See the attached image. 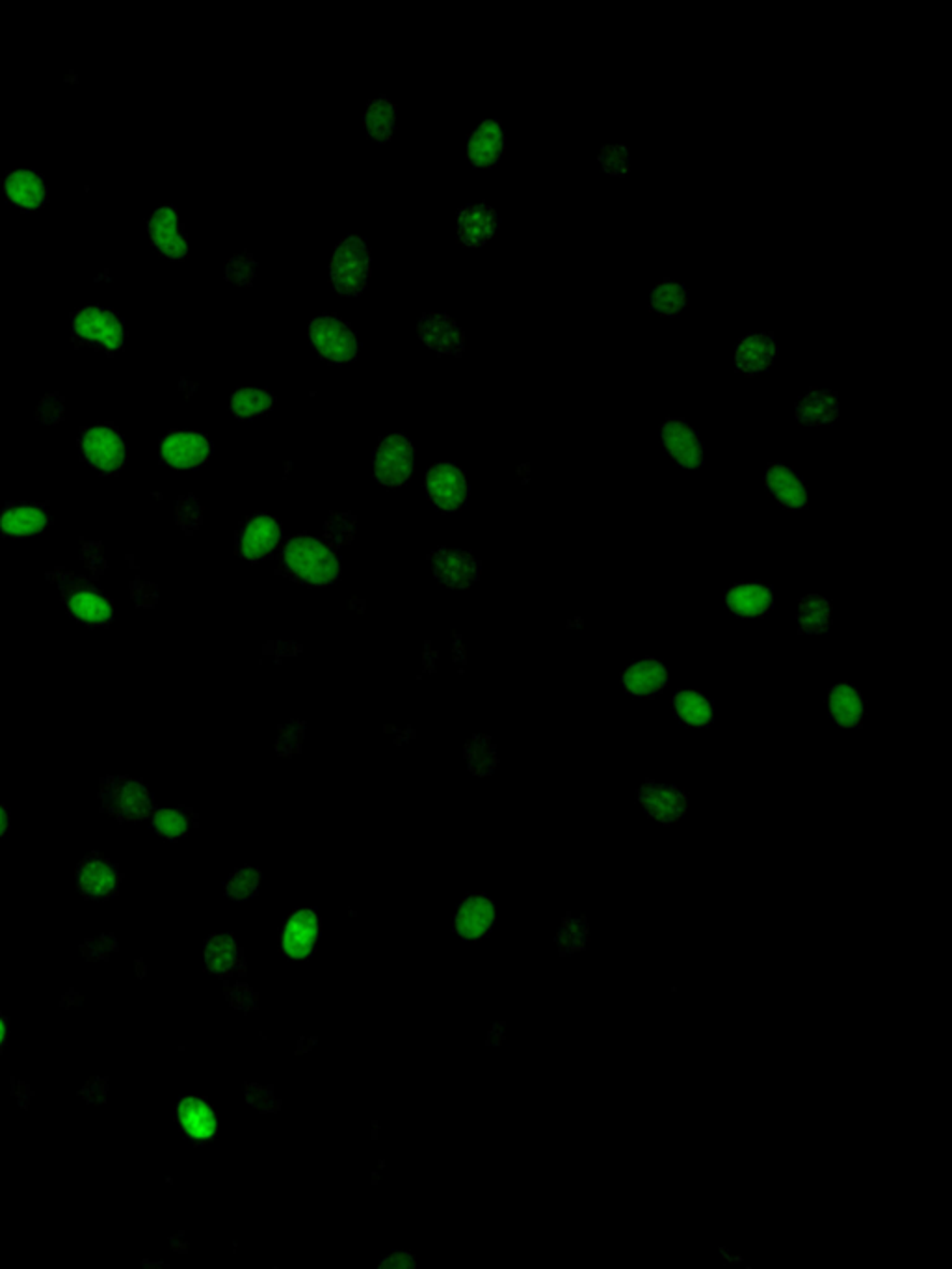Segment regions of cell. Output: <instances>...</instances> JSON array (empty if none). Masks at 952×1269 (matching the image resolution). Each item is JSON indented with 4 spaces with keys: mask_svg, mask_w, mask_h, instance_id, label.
<instances>
[{
    "mask_svg": "<svg viewBox=\"0 0 952 1269\" xmlns=\"http://www.w3.org/2000/svg\"><path fill=\"white\" fill-rule=\"evenodd\" d=\"M283 560L292 575L313 585H329L341 573V566L334 552L317 538L306 535L291 538L287 542Z\"/></svg>",
    "mask_w": 952,
    "mask_h": 1269,
    "instance_id": "obj_1",
    "label": "cell"
},
{
    "mask_svg": "<svg viewBox=\"0 0 952 1269\" xmlns=\"http://www.w3.org/2000/svg\"><path fill=\"white\" fill-rule=\"evenodd\" d=\"M309 339L322 360L329 363L354 362L357 356V341L354 332L332 315L317 317L309 324Z\"/></svg>",
    "mask_w": 952,
    "mask_h": 1269,
    "instance_id": "obj_4",
    "label": "cell"
},
{
    "mask_svg": "<svg viewBox=\"0 0 952 1269\" xmlns=\"http://www.w3.org/2000/svg\"><path fill=\"white\" fill-rule=\"evenodd\" d=\"M177 1117L182 1131L197 1141H205L216 1134V1119L213 1109L197 1098H185L177 1106Z\"/></svg>",
    "mask_w": 952,
    "mask_h": 1269,
    "instance_id": "obj_30",
    "label": "cell"
},
{
    "mask_svg": "<svg viewBox=\"0 0 952 1269\" xmlns=\"http://www.w3.org/2000/svg\"><path fill=\"white\" fill-rule=\"evenodd\" d=\"M47 525H49V512L42 505H34V502L8 505L0 514V535H4V537H34L38 533L47 529Z\"/></svg>",
    "mask_w": 952,
    "mask_h": 1269,
    "instance_id": "obj_21",
    "label": "cell"
},
{
    "mask_svg": "<svg viewBox=\"0 0 952 1269\" xmlns=\"http://www.w3.org/2000/svg\"><path fill=\"white\" fill-rule=\"evenodd\" d=\"M106 812L119 821L146 819L153 809V797L146 786L131 778H106L101 789Z\"/></svg>",
    "mask_w": 952,
    "mask_h": 1269,
    "instance_id": "obj_3",
    "label": "cell"
},
{
    "mask_svg": "<svg viewBox=\"0 0 952 1269\" xmlns=\"http://www.w3.org/2000/svg\"><path fill=\"white\" fill-rule=\"evenodd\" d=\"M149 235L155 248L170 259H181L187 256L188 245L182 231L177 210L172 207H160L149 218Z\"/></svg>",
    "mask_w": 952,
    "mask_h": 1269,
    "instance_id": "obj_19",
    "label": "cell"
},
{
    "mask_svg": "<svg viewBox=\"0 0 952 1269\" xmlns=\"http://www.w3.org/2000/svg\"><path fill=\"white\" fill-rule=\"evenodd\" d=\"M395 119H397L395 105L387 98H378L370 101L367 106L363 123H365L370 138L378 144H385V142H390L393 131H395Z\"/></svg>",
    "mask_w": 952,
    "mask_h": 1269,
    "instance_id": "obj_32",
    "label": "cell"
},
{
    "mask_svg": "<svg viewBox=\"0 0 952 1269\" xmlns=\"http://www.w3.org/2000/svg\"><path fill=\"white\" fill-rule=\"evenodd\" d=\"M639 802L647 816L662 825L677 823L687 812L688 799L675 786L646 782L639 789Z\"/></svg>",
    "mask_w": 952,
    "mask_h": 1269,
    "instance_id": "obj_12",
    "label": "cell"
},
{
    "mask_svg": "<svg viewBox=\"0 0 952 1269\" xmlns=\"http://www.w3.org/2000/svg\"><path fill=\"white\" fill-rule=\"evenodd\" d=\"M413 471V446L400 434L390 436L375 453V475L385 486H400Z\"/></svg>",
    "mask_w": 952,
    "mask_h": 1269,
    "instance_id": "obj_9",
    "label": "cell"
},
{
    "mask_svg": "<svg viewBox=\"0 0 952 1269\" xmlns=\"http://www.w3.org/2000/svg\"><path fill=\"white\" fill-rule=\"evenodd\" d=\"M672 705H674L675 717L690 728H705L713 720V704H711L709 698L698 690L675 692Z\"/></svg>",
    "mask_w": 952,
    "mask_h": 1269,
    "instance_id": "obj_31",
    "label": "cell"
},
{
    "mask_svg": "<svg viewBox=\"0 0 952 1269\" xmlns=\"http://www.w3.org/2000/svg\"><path fill=\"white\" fill-rule=\"evenodd\" d=\"M8 825H10V817H8L6 808L0 804V837L6 834Z\"/></svg>",
    "mask_w": 952,
    "mask_h": 1269,
    "instance_id": "obj_43",
    "label": "cell"
},
{
    "mask_svg": "<svg viewBox=\"0 0 952 1269\" xmlns=\"http://www.w3.org/2000/svg\"><path fill=\"white\" fill-rule=\"evenodd\" d=\"M726 606L737 618H763L774 608V594L763 583H737L726 594Z\"/></svg>",
    "mask_w": 952,
    "mask_h": 1269,
    "instance_id": "obj_20",
    "label": "cell"
},
{
    "mask_svg": "<svg viewBox=\"0 0 952 1269\" xmlns=\"http://www.w3.org/2000/svg\"><path fill=\"white\" fill-rule=\"evenodd\" d=\"M419 335L428 349L441 354H459L464 349V335L446 315H426L419 324Z\"/></svg>",
    "mask_w": 952,
    "mask_h": 1269,
    "instance_id": "obj_22",
    "label": "cell"
},
{
    "mask_svg": "<svg viewBox=\"0 0 952 1269\" xmlns=\"http://www.w3.org/2000/svg\"><path fill=\"white\" fill-rule=\"evenodd\" d=\"M413 1266H415L413 1256L408 1253H395L382 1263V1268H413Z\"/></svg>",
    "mask_w": 952,
    "mask_h": 1269,
    "instance_id": "obj_42",
    "label": "cell"
},
{
    "mask_svg": "<svg viewBox=\"0 0 952 1269\" xmlns=\"http://www.w3.org/2000/svg\"><path fill=\"white\" fill-rule=\"evenodd\" d=\"M765 484L774 499L783 509H807L809 501H807L806 482L793 468H789L786 464H779V462H772L766 468Z\"/></svg>",
    "mask_w": 952,
    "mask_h": 1269,
    "instance_id": "obj_15",
    "label": "cell"
},
{
    "mask_svg": "<svg viewBox=\"0 0 952 1269\" xmlns=\"http://www.w3.org/2000/svg\"><path fill=\"white\" fill-rule=\"evenodd\" d=\"M827 712L841 728H860L865 715V700L854 685L839 684L830 689Z\"/></svg>",
    "mask_w": 952,
    "mask_h": 1269,
    "instance_id": "obj_26",
    "label": "cell"
},
{
    "mask_svg": "<svg viewBox=\"0 0 952 1269\" xmlns=\"http://www.w3.org/2000/svg\"><path fill=\"white\" fill-rule=\"evenodd\" d=\"M426 492L439 509L454 512L466 502L469 494L466 475L451 462H439L426 475Z\"/></svg>",
    "mask_w": 952,
    "mask_h": 1269,
    "instance_id": "obj_11",
    "label": "cell"
},
{
    "mask_svg": "<svg viewBox=\"0 0 952 1269\" xmlns=\"http://www.w3.org/2000/svg\"><path fill=\"white\" fill-rule=\"evenodd\" d=\"M839 415V395L832 390H809L796 403V419L802 425H830L837 421Z\"/></svg>",
    "mask_w": 952,
    "mask_h": 1269,
    "instance_id": "obj_24",
    "label": "cell"
},
{
    "mask_svg": "<svg viewBox=\"0 0 952 1269\" xmlns=\"http://www.w3.org/2000/svg\"><path fill=\"white\" fill-rule=\"evenodd\" d=\"M4 190L10 202L23 210L40 209L49 198L47 185L43 183L40 174L30 170H17L8 175Z\"/></svg>",
    "mask_w": 952,
    "mask_h": 1269,
    "instance_id": "obj_23",
    "label": "cell"
},
{
    "mask_svg": "<svg viewBox=\"0 0 952 1269\" xmlns=\"http://www.w3.org/2000/svg\"><path fill=\"white\" fill-rule=\"evenodd\" d=\"M118 886V873L106 860L86 858L78 867V888L90 900L108 898Z\"/></svg>",
    "mask_w": 952,
    "mask_h": 1269,
    "instance_id": "obj_28",
    "label": "cell"
},
{
    "mask_svg": "<svg viewBox=\"0 0 952 1269\" xmlns=\"http://www.w3.org/2000/svg\"><path fill=\"white\" fill-rule=\"evenodd\" d=\"M153 829L167 840H179L188 832V817L179 809H160L155 814Z\"/></svg>",
    "mask_w": 952,
    "mask_h": 1269,
    "instance_id": "obj_38",
    "label": "cell"
},
{
    "mask_svg": "<svg viewBox=\"0 0 952 1269\" xmlns=\"http://www.w3.org/2000/svg\"><path fill=\"white\" fill-rule=\"evenodd\" d=\"M590 944V921L586 916H566L556 935L562 956H577Z\"/></svg>",
    "mask_w": 952,
    "mask_h": 1269,
    "instance_id": "obj_33",
    "label": "cell"
},
{
    "mask_svg": "<svg viewBox=\"0 0 952 1269\" xmlns=\"http://www.w3.org/2000/svg\"><path fill=\"white\" fill-rule=\"evenodd\" d=\"M4 1035H6V1025H4V1022H2V1019H0V1045H2V1040H4Z\"/></svg>",
    "mask_w": 952,
    "mask_h": 1269,
    "instance_id": "obj_44",
    "label": "cell"
},
{
    "mask_svg": "<svg viewBox=\"0 0 952 1269\" xmlns=\"http://www.w3.org/2000/svg\"><path fill=\"white\" fill-rule=\"evenodd\" d=\"M80 451L86 462L103 473H114L126 464V446L112 426H93L80 436Z\"/></svg>",
    "mask_w": 952,
    "mask_h": 1269,
    "instance_id": "obj_6",
    "label": "cell"
},
{
    "mask_svg": "<svg viewBox=\"0 0 952 1269\" xmlns=\"http://www.w3.org/2000/svg\"><path fill=\"white\" fill-rule=\"evenodd\" d=\"M272 406H274V397L270 393L265 390H255V388L235 391L231 397V412L238 419L258 418V415L270 412Z\"/></svg>",
    "mask_w": 952,
    "mask_h": 1269,
    "instance_id": "obj_36",
    "label": "cell"
},
{
    "mask_svg": "<svg viewBox=\"0 0 952 1269\" xmlns=\"http://www.w3.org/2000/svg\"><path fill=\"white\" fill-rule=\"evenodd\" d=\"M319 936V920L313 910H298L287 921L283 931V949L292 959H306L314 948Z\"/></svg>",
    "mask_w": 952,
    "mask_h": 1269,
    "instance_id": "obj_25",
    "label": "cell"
},
{
    "mask_svg": "<svg viewBox=\"0 0 952 1269\" xmlns=\"http://www.w3.org/2000/svg\"><path fill=\"white\" fill-rule=\"evenodd\" d=\"M499 230V217L489 205L479 203L469 205L458 213V238L467 248H480L486 245Z\"/></svg>",
    "mask_w": 952,
    "mask_h": 1269,
    "instance_id": "obj_18",
    "label": "cell"
},
{
    "mask_svg": "<svg viewBox=\"0 0 952 1269\" xmlns=\"http://www.w3.org/2000/svg\"><path fill=\"white\" fill-rule=\"evenodd\" d=\"M73 330L84 341L103 349L118 350L123 345V324L119 317L103 307H84L73 315Z\"/></svg>",
    "mask_w": 952,
    "mask_h": 1269,
    "instance_id": "obj_8",
    "label": "cell"
},
{
    "mask_svg": "<svg viewBox=\"0 0 952 1269\" xmlns=\"http://www.w3.org/2000/svg\"><path fill=\"white\" fill-rule=\"evenodd\" d=\"M494 903L484 895H473L462 903L456 916V931L462 938H480L494 925Z\"/></svg>",
    "mask_w": 952,
    "mask_h": 1269,
    "instance_id": "obj_27",
    "label": "cell"
},
{
    "mask_svg": "<svg viewBox=\"0 0 952 1269\" xmlns=\"http://www.w3.org/2000/svg\"><path fill=\"white\" fill-rule=\"evenodd\" d=\"M507 138L502 131L501 121L486 119L482 121L473 134L467 140V161L474 167H494L501 161L504 154Z\"/></svg>",
    "mask_w": 952,
    "mask_h": 1269,
    "instance_id": "obj_14",
    "label": "cell"
},
{
    "mask_svg": "<svg viewBox=\"0 0 952 1269\" xmlns=\"http://www.w3.org/2000/svg\"><path fill=\"white\" fill-rule=\"evenodd\" d=\"M70 614L86 626H106L112 621L111 601L96 586L80 578L62 575L58 580Z\"/></svg>",
    "mask_w": 952,
    "mask_h": 1269,
    "instance_id": "obj_5",
    "label": "cell"
},
{
    "mask_svg": "<svg viewBox=\"0 0 952 1269\" xmlns=\"http://www.w3.org/2000/svg\"><path fill=\"white\" fill-rule=\"evenodd\" d=\"M715 1253L716 1258H718V1260H720V1263H722L726 1268L753 1269V1266H750L748 1260H746V1256H744L743 1253L735 1251V1249L730 1248V1245H716Z\"/></svg>",
    "mask_w": 952,
    "mask_h": 1269,
    "instance_id": "obj_41",
    "label": "cell"
},
{
    "mask_svg": "<svg viewBox=\"0 0 952 1269\" xmlns=\"http://www.w3.org/2000/svg\"><path fill=\"white\" fill-rule=\"evenodd\" d=\"M664 451L675 466L698 469L703 466V443L700 436L682 418H668L661 428Z\"/></svg>",
    "mask_w": 952,
    "mask_h": 1269,
    "instance_id": "obj_7",
    "label": "cell"
},
{
    "mask_svg": "<svg viewBox=\"0 0 952 1269\" xmlns=\"http://www.w3.org/2000/svg\"><path fill=\"white\" fill-rule=\"evenodd\" d=\"M688 306V289L677 281L664 279L651 291V311L662 317H677Z\"/></svg>",
    "mask_w": 952,
    "mask_h": 1269,
    "instance_id": "obj_35",
    "label": "cell"
},
{
    "mask_svg": "<svg viewBox=\"0 0 952 1269\" xmlns=\"http://www.w3.org/2000/svg\"><path fill=\"white\" fill-rule=\"evenodd\" d=\"M599 162L605 170L606 174L612 177H624L629 172L631 166V155H629V147L626 146H609L599 155Z\"/></svg>",
    "mask_w": 952,
    "mask_h": 1269,
    "instance_id": "obj_40",
    "label": "cell"
},
{
    "mask_svg": "<svg viewBox=\"0 0 952 1269\" xmlns=\"http://www.w3.org/2000/svg\"><path fill=\"white\" fill-rule=\"evenodd\" d=\"M479 573V563L467 553L441 552L436 560V575L449 586H469Z\"/></svg>",
    "mask_w": 952,
    "mask_h": 1269,
    "instance_id": "obj_29",
    "label": "cell"
},
{
    "mask_svg": "<svg viewBox=\"0 0 952 1269\" xmlns=\"http://www.w3.org/2000/svg\"><path fill=\"white\" fill-rule=\"evenodd\" d=\"M259 880L261 877L255 870L243 867L237 873H233V877L228 883V895L237 901L248 900L258 892Z\"/></svg>",
    "mask_w": 952,
    "mask_h": 1269,
    "instance_id": "obj_39",
    "label": "cell"
},
{
    "mask_svg": "<svg viewBox=\"0 0 952 1269\" xmlns=\"http://www.w3.org/2000/svg\"><path fill=\"white\" fill-rule=\"evenodd\" d=\"M832 606L822 596H806L800 601L799 628L800 633L820 634L830 629Z\"/></svg>",
    "mask_w": 952,
    "mask_h": 1269,
    "instance_id": "obj_34",
    "label": "cell"
},
{
    "mask_svg": "<svg viewBox=\"0 0 952 1269\" xmlns=\"http://www.w3.org/2000/svg\"><path fill=\"white\" fill-rule=\"evenodd\" d=\"M160 456L172 468H200L209 461L210 443L203 434L174 431L160 443Z\"/></svg>",
    "mask_w": 952,
    "mask_h": 1269,
    "instance_id": "obj_10",
    "label": "cell"
},
{
    "mask_svg": "<svg viewBox=\"0 0 952 1269\" xmlns=\"http://www.w3.org/2000/svg\"><path fill=\"white\" fill-rule=\"evenodd\" d=\"M279 537H281V529H279L278 520L266 516V514L250 517L238 533V553L251 563H255V560L268 557L276 550Z\"/></svg>",
    "mask_w": 952,
    "mask_h": 1269,
    "instance_id": "obj_13",
    "label": "cell"
},
{
    "mask_svg": "<svg viewBox=\"0 0 952 1269\" xmlns=\"http://www.w3.org/2000/svg\"><path fill=\"white\" fill-rule=\"evenodd\" d=\"M329 278L335 291L347 298L360 296L365 291L370 278V251L363 238H342L335 246Z\"/></svg>",
    "mask_w": 952,
    "mask_h": 1269,
    "instance_id": "obj_2",
    "label": "cell"
},
{
    "mask_svg": "<svg viewBox=\"0 0 952 1269\" xmlns=\"http://www.w3.org/2000/svg\"><path fill=\"white\" fill-rule=\"evenodd\" d=\"M778 352V342L774 335L765 332L744 335L735 349V367L748 377H756L759 373L771 369Z\"/></svg>",
    "mask_w": 952,
    "mask_h": 1269,
    "instance_id": "obj_17",
    "label": "cell"
},
{
    "mask_svg": "<svg viewBox=\"0 0 952 1269\" xmlns=\"http://www.w3.org/2000/svg\"><path fill=\"white\" fill-rule=\"evenodd\" d=\"M668 680L670 674L667 665L654 657L633 662L621 674L624 689L634 698H654L661 695L662 690L667 689Z\"/></svg>",
    "mask_w": 952,
    "mask_h": 1269,
    "instance_id": "obj_16",
    "label": "cell"
},
{
    "mask_svg": "<svg viewBox=\"0 0 952 1269\" xmlns=\"http://www.w3.org/2000/svg\"><path fill=\"white\" fill-rule=\"evenodd\" d=\"M205 961L213 974H228L237 961V946L228 935L213 936L205 946Z\"/></svg>",
    "mask_w": 952,
    "mask_h": 1269,
    "instance_id": "obj_37",
    "label": "cell"
}]
</instances>
